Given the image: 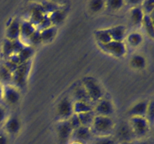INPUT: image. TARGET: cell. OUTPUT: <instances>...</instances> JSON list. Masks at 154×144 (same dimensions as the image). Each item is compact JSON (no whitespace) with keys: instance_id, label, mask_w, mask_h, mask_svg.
<instances>
[{"instance_id":"4dcf8cb0","label":"cell","mask_w":154,"mask_h":144,"mask_svg":"<svg viewBox=\"0 0 154 144\" xmlns=\"http://www.w3.org/2000/svg\"><path fill=\"white\" fill-rule=\"evenodd\" d=\"M89 144H119L114 136L94 137Z\"/></svg>"},{"instance_id":"cb8c5ba5","label":"cell","mask_w":154,"mask_h":144,"mask_svg":"<svg viewBox=\"0 0 154 144\" xmlns=\"http://www.w3.org/2000/svg\"><path fill=\"white\" fill-rule=\"evenodd\" d=\"M40 32V36L41 39H42V43H50L52 41L54 38H55L56 35H57V28L55 26H52L51 27L45 28L43 30H41Z\"/></svg>"},{"instance_id":"f1b7e54d","label":"cell","mask_w":154,"mask_h":144,"mask_svg":"<svg viewBox=\"0 0 154 144\" xmlns=\"http://www.w3.org/2000/svg\"><path fill=\"white\" fill-rule=\"evenodd\" d=\"M79 118L80 122H81V126H86V127H91L93 122L95 118L94 111H91V112H84V113L77 114Z\"/></svg>"},{"instance_id":"ba28073f","label":"cell","mask_w":154,"mask_h":144,"mask_svg":"<svg viewBox=\"0 0 154 144\" xmlns=\"http://www.w3.org/2000/svg\"><path fill=\"white\" fill-rule=\"evenodd\" d=\"M73 129L69 124V120L59 121L57 125V134L60 144H69L72 139Z\"/></svg>"},{"instance_id":"f546056e","label":"cell","mask_w":154,"mask_h":144,"mask_svg":"<svg viewBox=\"0 0 154 144\" xmlns=\"http://www.w3.org/2000/svg\"><path fill=\"white\" fill-rule=\"evenodd\" d=\"M0 80L5 85H10L12 82V73L4 65L0 67Z\"/></svg>"},{"instance_id":"277c9868","label":"cell","mask_w":154,"mask_h":144,"mask_svg":"<svg viewBox=\"0 0 154 144\" xmlns=\"http://www.w3.org/2000/svg\"><path fill=\"white\" fill-rule=\"evenodd\" d=\"M136 140L145 139L150 129V124L145 117L132 116L129 122Z\"/></svg>"},{"instance_id":"d590c367","label":"cell","mask_w":154,"mask_h":144,"mask_svg":"<svg viewBox=\"0 0 154 144\" xmlns=\"http://www.w3.org/2000/svg\"><path fill=\"white\" fill-rule=\"evenodd\" d=\"M42 43V39H41L40 36V32L38 30H36L34 33L31 35V37L28 39L27 40L26 45H37Z\"/></svg>"},{"instance_id":"9c48e42d","label":"cell","mask_w":154,"mask_h":144,"mask_svg":"<svg viewBox=\"0 0 154 144\" xmlns=\"http://www.w3.org/2000/svg\"><path fill=\"white\" fill-rule=\"evenodd\" d=\"M26 44H24L20 40H10L5 38L3 40L2 46V53L5 58H10L11 56L17 54Z\"/></svg>"},{"instance_id":"8fae6325","label":"cell","mask_w":154,"mask_h":144,"mask_svg":"<svg viewBox=\"0 0 154 144\" xmlns=\"http://www.w3.org/2000/svg\"><path fill=\"white\" fill-rule=\"evenodd\" d=\"M93 138L94 136L90 127L81 126L73 130L71 141H75L83 144H89Z\"/></svg>"},{"instance_id":"4fadbf2b","label":"cell","mask_w":154,"mask_h":144,"mask_svg":"<svg viewBox=\"0 0 154 144\" xmlns=\"http://www.w3.org/2000/svg\"><path fill=\"white\" fill-rule=\"evenodd\" d=\"M5 133L8 136H15L21 130V122L17 116H11L7 118L4 122Z\"/></svg>"},{"instance_id":"83f0119b","label":"cell","mask_w":154,"mask_h":144,"mask_svg":"<svg viewBox=\"0 0 154 144\" xmlns=\"http://www.w3.org/2000/svg\"><path fill=\"white\" fill-rule=\"evenodd\" d=\"M128 44L132 47H138L142 44L143 36L138 32H132L126 37Z\"/></svg>"},{"instance_id":"ab89813d","label":"cell","mask_w":154,"mask_h":144,"mask_svg":"<svg viewBox=\"0 0 154 144\" xmlns=\"http://www.w3.org/2000/svg\"><path fill=\"white\" fill-rule=\"evenodd\" d=\"M7 119V112L4 106L0 105V124H4L5 120Z\"/></svg>"},{"instance_id":"5b68a950","label":"cell","mask_w":154,"mask_h":144,"mask_svg":"<svg viewBox=\"0 0 154 144\" xmlns=\"http://www.w3.org/2000/svg\"><path fill=\"white\" fill-rule=\"evenodd\" d=\"M113 136L117 140L119 144L131 143L136 140V138L129 122L120 123V125L114 129Z\"/></svg>"},{"instance_id":"4316f807","label":"cell","mask_w":154,"mask_h":144,"mask_svg":"<svg viewBox=\"0 0 154 144\" xmlns=\"http://www.w3.org/2000/svg\"><path fill=\"white\" fill-rule=\"evenodd\" d=\"M153 14L147 15L145 14L144 16V20H143L142 25L144 28V31L146 32L147 35L151 38H153L154 36V28H153Z\"/></svg>"},{"instance_id":"e0dca14e","label":"cell","mask_w":154,"mask_h":144,"mask_svg":"<svg viewBox=\"0 0 154 144\" xmlns=\"http://www.w3.org/2000/svg\"><path fill=\"white\" fill-rule=\"evenodd\" d=\"M144 15L145 14L141 9V6H133L129 11V19L132 25L135 27L141 26L142 25Z\"/></svg>"},{"instance_id":"7402d4cb","label":"cell","mask_w":154,"mask_h":144,"mask_svg":"<svg viewBox=\"0 0 154 144\" xmlns=\"http://www.w3.org/2000/svg\"><path fill=\"white\" fill-rule=\"evenodd\" d=\"M95 38L99 45H105L112 40L108 28L98 29L95 32Z\"/></svg>"},{"instance_id":"ee69618b","label":"cell","mask_w":154,"mask_h":144,"mask_svg":"<svg viewBox=\"0 0 154 144\" xmlns=\"http://www.w3.org/2000/svg\"><path fill=\"white\" fill-rule=\"evenodd\" d=\"M69 144H83V143H81V142H75V141H71Z\"/></svg>"},{"instance_id":"6da1fadb","label":"cell","mask_w":154,"mask_h":144,"mask_svg":"<svg viewBox=\"0 0 154 144\" xmlns=\"http://www.w3.org/2000/svg\"><path fill=\"white\" fill-rule=\"evenodd\" d=\"M115 128L112 117L96 115L90 129L94 137H99L113 136Z\"/></svg>"},{"instance_id":"7c38bea8","label":"cell","mask_w":154,"mask_h":144,"mask_svg":"<svg viewBox=\"0 0 154 144\" xmlns=\"http://www.w3.org/2000/svg\"><path fill=\"white\" fill-rule=\"evenodd\" d=\"M2 99L9 105H16L20 100V93L17 88L10 85L3 86Z\"/></svg>"},{"instance_id":"8d00e7d4","label":"cell","mask_w":154,"mask_h":144,"mask_svg":"<svg viewBox=\"0 0 154 144\" xmlns=\"http://www.w3.org/2000/svg\"><path fill=\"white\" fill-rule=\"evenodd\" d=\"M68 120H69V124H70V125L72 126V128L73 130H75V129L81 127V122H80L79 118H78V116L77 114L74 113L73 115H72V116H71Z\"/></svg>"},{"instance_id":"7a4b0ae2","label":"cell","mask_w":154,"mask_h":144,"mask_svg":"<svg viewBox=\"0 0 154 144\" xmlns=\"http://www.w3.org/2000/svg\"><path fill=\"white\" fill-rule=\"evenodd\" d=\"M81 85L84 86L92 103H97L104 98L105 92L102 85L92 76H84L81 80Z\"/></svg>"},{"instance_id":"d6986e66","label":"cell","mask_w":154,"mask_h":144,"mask_svg":"<svg viewBox=\"0 0 154 144\" xmlns=\"http://www.w3.org/2000/svg\"><path fill=\"white\" fill-rule=\"evenodd\" d=\"M112 40L114 41H124L126 38V28L125 26L117 25L108 28Z\"/></svg>"},{"instance_id":"e575fe53","label":"cell","mask_w":154,"mask_h":144,"mask_svg":"<svg viewBox=\"0 0 154 144\" xmlns=\"http://www.w3.org/2000/svg\"><path fill=\"white\" fill-rule=\"evenodd\" d=\"M124 4L125 2H123V0H110V1L105 2V6L113 10H120L121 8H123Z\"/></svg>"},{"instance_id":"74e56055","label":"cell","mask_w":154,"mask_h":144,"mask_svg":"<svg viewBox=\"0 0 154 144\" xmlns=\"http://www.w3.org/2000/svg\"><path fill=\"white\" fill-rule=\"evenodd\" d=\"M52 26V24H51V20H50L49 17H48V15L44 17V19L42 20V21L40 22V23L37 26L36 28H37L38 31H41V30H43L45 28H48V27H51Z\"/></svg>"},{"instance_id":"ffe728a7","label":"cell","mask_w":154,"mask_h":144,"mask_svg":"<svg viewBox=\"0 0 154 144\" xmlns=\"http://www.w3.org/2000/svg\"><path fill=\"white\" fill-rule=\"evenodd\" d=\"M34 54V50L31 46L29 45H25L24 47L18 52L17 54L15 55L17 59L19 64L26 62L32 60V57L33 56Z\"/></svg>"},{"instance_id":"52a82bcc","label":"cell","mask_w":154,"mask_h":144,"mask_svg":"<svg viewBox=\"0 0 154 144\" xmlns=\"http://www.w3.org/2000/svg\"><path fill=\"white\" fill-rule=\"evenodd\" d=\"M99 46L106 53L116 58H121L126 54V46L124 41L111 40L105 45H99Z\"/></svg>"},{"instance_id":"2e32d148","label":"cell","mask_w":154,"mask_h":144,"mask_svg":"<svg viewBox=\"0 0 154 144\" xmlns=\"http://www.w3.org/2000/svg\"><path fill=\"white\" fill-rule=\"evenodd\" d=\"M149 100H141L132 105L129 110V115L130 117L132 116H141L145 117L147 114V108H148Z\"/></svg>"},{"instance_id":"5bb4252c","label":"cell","mask_w":154,"mask_h":144,"mask_svg":"<svg viewBox=\"0 0 154 144\" xmlns=\"http://www.w3.org/2000/svg\"><path fill=\"white\" fill-rule=\"evenodd\" d=\"M20 38V21L14 18L8 25L5 31V38L10 40H19Z\"/></svg>"},{"instance_id":"484cf974","label":"cell","mask_w":154,"mask_h":144,"mask_svg":"<svg viewBox=\"0 0 154 144\" xmlns=\"http://www.w3.org/2000/svg\"><path fill=\"white\" fill-rule=\"evenodd\" d=\"M130 65L136 70H142L146 68L147 60L143 55L135 54V55L132 56V57L131 58Z\"/></svg>"},{"instance_id":"d4e9b609","label":"cell","mask_w":154,"mask_h":144,"mask_svg":"<svg viewBox=\"0 0 154 144\" xmlns=\"http://www.w3.org/2000/svg\"><path fill=\"white\" fill-rule=\"evenodd\" d=\"M73 110L75 114H81L93 111V106L88 102L73 101Z\"/></svg>"},{"instance_id":"60d3db41","label":"cell","mask_w":154,"mask_h":144,"mask_svg":"<svg viewBox=\"0 0 154 144\" xmlns=\"http://www.w3.org/2000/svg\"><path fill=\"white\" fill-rule=\"evenodd\" d=\"M8 136L4 132H0V144H8Z\"/></svg>"},{"instance_id":"44dd1931","label":"cell","mask_w":154,"mask_h":144,"mask_svg":"<svg viewBox=\"0 0 154 144\" xmlns=\"http://www.w3.org/2000/svg\"><path fill=\"white\" fill-rule=\"evenodd\" d=\"M46 15V14L44 12V10L41 8L40 4H37V5L34 6L32 10L31 14H30L29 21L37 27V26L40 23L41 21L44 19V17Z\"/></svg>"},{"instance_id":"1f68e13d","label":"cell","mask_w":154,"mask_h":144,"mask_svg":"<svg viewBox=\"0 0 154 144\" xmlns=\"http://www.w3.org/2000/svg\"><path fill=\"white\" fill-rule=\"evenodd\" d=\"M105 7V2L102 0H96L89 2V9L93 13H99L102 11V9Z\"/></svg>"},{"instance_id":"7bdbcfd3","label":"cell","mask_w":154,"mask_h":144,"mask_svg":"<svg viewBox=\"0 0 154 144\" xmlns=\"http://www.w3.org/2000/svg\"><path fill=\"white\" fill-rule=\"evenodd\" d=\"M3 96V85L0 82V100H2Z\"/></svg>"},{"instance_id":"836d02e7","label":"cell","mask_w":154,"mask_h":144,"mask_svg":"<svg viewBox=\"0 0 154 144\" xmlns=\"http://www.w3.org/2000/svg\"><path fill=\"white\" fill-rule=\"evenodd\" d=\"M141 8L144 11V14L150 15L153 14L154 1H144L141 2Z\"/></svg>"},{"instance_id":"3957f363","label":"cell","mask_w":154,"mask_h":144,"mask_svg":"<svg viewBox=\"0 0 154 144\" xmlns=\"http://www.w3.org/2000/svg\"><path fill=\"white\" fill-rule=\"evenodd\" d=\"M32 68V60L18 65L12 74L11 83L17 88H23L26 86Z\"/></svg>"},{"instance_id":"603a6c76","label":"cell","mask_w":154,"mask_h":144,"mask_svg":"<svg viewBox=\"0 0 154 144\" xmlns=\"http://www.w3.org/2000/svg\"><path fill=\"white\" fill-rule=\"evenodd\" d=\"M48 16L51 20L52 26H55L60 25L64 22L66 17V14L65 10L60 8L51 12V14H48Z\"/></svg>"},{"instance_id":"8992f818","label":"cell","mask_w":154,"mask_h":144,"mask_svg":"<svg viewBox=\"0 0 154 144\" xmlns=\"http://www.w3.org/2000/svg\"><path fill=\"white\" fill-rule=\"evenodd\" d=\"M56 114L59 121L68 120L73 115V100L70 97L66 96L60 100L56 108Z\"/></svg>"},{"instance_id":"ac0fdd59","label":"cell","mask_w":154,"mask_h":144,"mask_svg":"<svg viewBox=\"0 0 154 144\" xmlns=\"http://www.w3.org/2000/svg\"><path fill=\"white\" fill-rule=\"evenodd\" d=\"M70 98H72V100L73 101H84L92 104L91 100H90L85 88L81 85V83L76 86L73 88L72 96Z\"/></svg>"},{"instance_id":"9a60e30c","label":"cell","mask_w":154,"mask_h":144,"mask_svg":"<svg viewBox=\"0 0 154 144\" xmlns=\"http://www.w3.org/2000/svg\"><path fill=\"white\" fill-rule=\"evenodd\" d=\"M37 30L36 26L32 23L29 20H24L20 22V40L26 45L28 39L32 34Z\"/></svg>"},{"instance_id":"b9f144b4","label":"cell","mask_w":154,"mask_h":144,"mask_svg":"<svg viewBox=\"0 0 154 144\" xmlns=\"http://www.w3.org/2000/svg\"><path fill=\"white\" fill-rule=\"evenodd\" d=\"M134 144H152L149 140L147 138L145 139H141V140H136L134 141Z\"/></svg>"},{"instance_id":"f35d334b","label":"cell","mask_w":154,"mask_h":144,"mask_svg":"<svg viewBox=\"0 0 154 144\" xmlns=\"http://www.w3.org/2000/svg\"><path fill=\"white\" fill-rule=\"evenodd\" d=\"M153 100L149 101L148 108H147V114H146L145 118L148 120L150 124H153Z\"/></svg>"},{"instance_id":"d6a6232c","label":"cell","mask_w":154,"mask_h":144,"mask_svg":"<svg viewBox=\"0 0 154 144\" xmlns=\"http://www.w3.org/2000/svg\"><path fill=\"white\" fill-rule=\"evenodd\" d=\"M39 4L47 15L57 9H60L58 4H56L55 2H40Z\"/></svg>"},{"instance_id":"30bf717a","label":"cell","mask_w":154,"mask_h":144,"mask_svg":"<svg viewBox=\"0 0 154 144\" xmlns=\"http://www.w3.org/2000/svg\"><path fill=\"white\" fill-rule=\"evenodd\" d=\"M114 110L115 109L113 102L110 99L105 98L99 100L93 106V111L97 116L111 117L114 113Z\"/></svg>"}]
</instances>
